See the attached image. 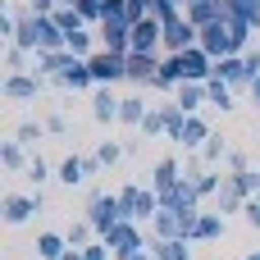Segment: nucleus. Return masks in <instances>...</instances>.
I'll use <instances>...</instances> for the list:
<instances>
[{"label":"nucleus","mask_w":260,"mask_h":260,"mask_svg":"<svg viewBox=\"0 0 260 260\" xmlns=\"http://www.w3.org/2000/svg\"><path fill=\"white\" fill-rule=\"evenodd\" d=\"M82 219L96 229V238H105L114 224H123V206H119V192H91L87 197V210H82Z\"/></svg>","instance_id":"1"},{"label":"nucleus","mask_w":260,"mask_h":260,"mask_svg":"<svg viewBox=\"0 0 260 260\" xmlns=\"http://www.w3.org/2000/svg\"><path fill=\"white\" fill-rule=\"evenodd\" d=\"M101 242L110 247V256H114V260H133L137 251H146V247H151V233H146L142 224H128V219H123V224H114Z\"/></svg>","instance_id":"2"},{"label":"nucleus","mask_w":260,"mask_h":260,"mask_svg":"<svg viewBox=\"0 0 260 260\" xmlns=\"http://www.w3.org/2000/svg\"><path fill=\"white\" fill-rule=\"evenodd\" d=\"M41 210H46V192H9V197L0 201L5 229H23V224H32V215H41Z\"/></svg>","instance_id":"3"},{"label":"nucleus","mask_w":260,"mask_h":260,"mask_svg":"<svg viewBox=\"0 0 260 260\" xmlns=\"http://www.w3.org/2000/svg\"><path fill=\"white\" fill-rule=\"evenodd\" d=\"M46 87H50V82L37 78V73H9V78L0 82V96H5L9 105H27V101H37Z\"/></svg>","instance_id":"4"},{"label":"nucleus","mask_w":260,"mask_h":260,"mask_svg":"<svg viewBox=\"0 0 260 260\" xmlns=\"http://www.w3.org/2000/svg\"><path fill=\"white\" fill-rule=\"evenodd\" d=\"M96 37H101V50H110V55H133V23L128 18H105L101 27H96Z\"/></svg>","instance_id":"5"},{"label":"nucleus","mask_w":260,"mask_h":260,"mask_svg":"<svg viewBox=\"0 0 260 260\" xmlns=\"http://www.w3.org/2000/svg\"><path fill=\"white\" fill-rule=\"evenodd\" d=\"M87 64H91V78H96V87H114V82H128V59H123V55L96 50Z\"/></svg>","instance_id":"6"},{"label":"nucleus","mask_w":260,"mask_h":260,"mask_svg":"<svg viewBox=\"0 0 260 260\" xmlns=\"http://www.w3.org/2000/svg\"><path fill=\"white\" fill-rule=\"evenodd\" d=\"M197 46H201V50H206L215 64H219L224 55H233V37H229V23H224V18L206 23V27H201V41H197Z\"/></svg>","instance_id":"7"},{"label":"nucleus","mask_w":260,"mask_h":260,"mask_svg":"<svg viewBox=\"0 0 260 260\" xmlns=\"http://www.w3.org/2000/svg\"><path fill=\"white\" fill-rule=\"evenodd\" d=\"M160 210H174V215H201V197H197V187L183 178L178 187L160 192Z\"/></svg>","instance_id":"8"},{"label":"nucleus","mask_w":260,"mask_h":260,"mask_svg":"<svg viewBox=\"0 0 260 260\" xmlns=\"http://www.w3.org/2000/svg\"><path fill=\"white\" fill-rule=\"evenodd\" d=\"M178 183H183V160H178V155H160V160L151 165V183H146V187L160 197V192H169V187H178Z\"/></svg>","instance_id":"9"},{"label":"nucleus","mask_w":260,"mask_h":260,"mask_svg":"<svg viewBox=\"0 0 260 260\" xmlns=\"http://www.w3.org/2000/svg\"><path fill=\"white\" fill-rule=\"evenodd\" d=\"M197 41H201V27L187 23V18H178V23L165 27V55H183V50H192Z\"/></svg>","instance_id":"10"},{"label":"nucleus","mask_w":260,"mask_h":260,"mask_svg":"<svg viewBox=\"0 0 260 260\" xmlns=\"http://www.w3.org/2000/svg\"><path fill=\"white\" fill-rule=\"evenodd\" d=\"M210 78H215V59H210L201 46L183 50V82H197V87H206Z\"/></svg>","instance_id":"11"},{"label":"nucleus","mask_w":260,"mask_h":260,"mask_svg":"<svg viewBox=\"0 0 260 260\" xmlns=\"http://www.w3.org/2000/svg\"><path fill=\"white\" fill-rule=\"evenodd\" d=\"M215 137V128L206 123V114H187V123H183V137H178V146H183V155H201V146Z\"/></svg>","instance_id":"12"},{"label":"nucleus","mask_w":260,"mask_h":260,"mask_svg":"<svg viewBox=\"0 0 260 260\" xmlns=\"http://www.w3.org/2000/svg\"><path fill=\"white\" fill-rule=\"evenodd\" d=\"M215 78L229 82L233 91H251V73H247V59H242V55H224V59L215 64Z\"/></svg>","instance_id":"13"},{"label":"nucleus","mask_w":260,"mask_h":260,"mask_svg":"<svg viewBox=\"0 0 260 260\" xmlns=\"http://www.w3.org/2000/svg\"><path fill=\"white\" fill-rule=\"evenodd\" d=\"M119 105H123V96H114V87L91 91V119L96 123H119Z\"/></svg>","instance_id":"14"},{"label":"nucleus","mask_w":260,"mask_h":260,"mask_svg":"<svg viewBox=\"0 0 260 260\" xmlns=\"http://www.w3.org/2000/svg\"><path fill=\"white\" fill-rule=\"evenodd\" d=\"M50 87H64V91H96L91 64H87V59H73V64L64 69V78H59V82H50Z\"/></svg>","instance_id":"15"},{"label":"nucleus","mask_w":260,"mask_h":260,"mask_svg":"<svg viewBox=\"0 0 260 260\" xmlns=\"http://www.w3.org/2000/svg\"><path fill=\"white\" fill-rule=\"evenodd\" d=\"M224 233H229V219H224L219 210H215V215L201 210V219H197V229H192V247H201V242H219Z\"/></svg>","instance_id":"16"},{"label":"nucleus","mask_w":260,"mask_h":260,"mask_svg":"<svg viewBox=\"0 0 260 260\" xmlns=\"http://www.w3.org/2000/svg\"><path fill=\"white\" fill-rule=\"evenodd\" d=\"M165 55H128V82L133 87H151V78L160 73Z\"/></svg>","instance_id":"17"},{"label":"nucleus","mask_w":260,"mask_h":260,"mask_svg":"<svg viewBox=\"0 0 260 260\" xmlns=\"http://www.w3.org/2000/svg\"><path fill=\"white\" fill-rule=\"evenodd\" d=\"M91 174H87V155H64L59 160V169H55V183H64V187H82Z\"/></svg>","instance_id":"18"},{"label":"nucleus","mask_w":260,"mask_h":260,"mask_svg":"<svg viewBox=\"0 0 260 260\" xmlns=\"http://www.w3.org/2000/svg\"><path fill=\"white\" fill-rule=\"evenodd\" d=\"M174 101H178V110H183V114H201V110L210 105L206 87H197V82H183V87L174 91Z\"/></svg>","instance_id":"19"},{"label":"nucleus","mask_w":260,"mask_h":260,"mask_svg":"<svg viewBox=\"0 0 260 260\" xmlns=\"http://www.w3.org/2000/svg\"><path fill=\"white\" fill-rule=\"evenodd\" d=\"M0 165L9 169V174H27V165H32V155H27V146L23 142H0Z\"/></svg>","instance_id":"20"},{"label":"nucleus","mask_w":260,"mask_h":260,"mask_svg":"<svg viewBox=\"0 0 260 260\" xmlns=\"http://www.w3.org/2000/svg\"><path fill=\"white\" fill-rule=\"evenodd\" d=\"M37 260H59L64 251H69V238L64 233H55V229H46V233H37Z\"/></svg>","instance_id":"21"},{"label":"nucleus","mask_w":260,"mask_h":260,"mask_svg":"<svg viewBox=\"0 0 260 260\" xmlns=\"http://www.w3.org/2000/svg\"><path fill=\"white\" fill-rule=\"evenodd\" d=\"M146 233H151V242H174V238H183V233H178V215H174V210H160V215L146 224Z\"/></svg>","instance_id":"22"},{"label":"nucleus","mask_w":260,"mask_h":260,"mask_svg":"<svg viewBox=\"0 0 260 260\" xmlns=\"http://www.w3.org/2000/svg\"><path fill=\"white\" fill-rule=\"evenodd\" d=\"M206 96H210V105H215L219 114L238 110V91H233L229 82H219V78H210V82H206Z\"/></svg>","instance_id":"23"},{"label":"nucleus","mask_w":260,"mask_h":260,"mask_svg":"<svg viewBox=\"0 0 260 260\" xmlns=\"http://www.w3.org/2000/svg\"><path fill=\"white\" fill-rule=\"evenodd\" d=\"M146 114H151V105H146L137 91H133V96H123V105H119V123H123V128H142V119H146Z\"/></svg>","instance_id":"24"},{"label":"nucleus","mask_w":260,"mask_h":260,"mask_svg":"<svg viewBox=\"0 0 260 260\" xmlns=\"http://www.w3.org/2000/svg\"><path fill=\"white\" fill-rule=\"evenodd\" d=\"M229 151H233V146H229V137H224V133H215V137L201 146V165H206V169H224Z\"/></svg>","instance_id":"25"},{"label":"nucleus","mask_w":260,"mask_h":260,"mask_svg":"<svg viewBox=\"0 0 260 260\" xmlns=\"http://www.w3.org/2000/svg\"><path fill=\"white\" fill-rule=\"evenodd\" d=\"M160 110H165V142H174V146H178V137H183V123H187V114L178 110V101H160Z\"/></svg>","instance_id":"26"},{"label":"nucleus","mask_w":260,"mask_h":260,"mask_svg":"<svg viewBox=\"0 0 260 260\" xmlns=\"http://www.w3.org/2000/svg\"><path fill=\"white\" fill-rule=\"evenodd\" d=\"M215 210H219L224 219H229V215H242V210H247V201L238 197V187L229 183V174H224V187H219V197H215Z\"/></svg>","instance_id":"27"},{"label":"nucleus","mask_w":260,"mask_h":260,"mask_svg":"<svg viewBox=\"0 0 260 260\" xmlns=\"http://www.w3.org/2000/svg\"><path fill=\"white\" fill-rule=\"evenodd\" d=\"M219 14H224V0H192V5H187V23H197V27L215 23Z\"/></svg>","instance_id":"28"},{"label":"nucleus","mask_w":260,"mask_h":260,"mask_svg":"<svg viewBox=\"0 0 260 260\" xmlns=\"http://www.w3.org/2000/svg\"><path fill=\"white\" fill-rule=\"evenodd\" d=\"M9 46H23L27 55H37V50H41V37H37V14H27V18H18V37H14Z\"/></svg>","instance_id":"29"},{"label":"nucleus","mask_w":260,"mask_h":260,"mask_svg":"<svg viewBox=\"0 0 260 260\" xmlns=\"http://www.w3.org/2000/svg\"><path fill=\"white\" fill-rule=\"evenodd\" d=\"M146 14H151L155 23H165V27H169V23H178V18H187L178 0H146Z\"/></svg>","instance_id":"30"},{"label":"nucleus","mask_w":260,"mask_h":260,"mask_svg":"<svg viewBox=\"0 0 260 260\" xmlns=\"http://www.w3.org/2000/svg\"><path fill=\"white\" fill-rule=\"evenodd\" d=\"M0 64H5V78H9V73H32V55H27L23 46H5Z\"/></svg>","instance_id":"31"},{"label":"nucleus","mask_w":260,"mask_h":260,"mask_svg":"<svg viewBox=\"0 0 260 260\" xmlns=\"http://www.w3.org/2000/svg\"><path fill=\"white\" fill-rule=\"evenodd\" d=\"M64 238H69V247H73V251H82V247H91V242H96V229H91L87 219H73V224L64 229Z\"/></svg>","instance_id":"32"},{"label":"nucleus","mask_w":260,"mask_h":260,"mask_svg":"<svg viewBox=\"0 0 260 260\" xmlns=\"http://www.w3.org/2000/svg\"><path fill=\"white\" fill-rule=\"evenodd\" d=\"M151 251L160 260H192V242H183V238H174V242H151Z\"/></svg>","instance_id":"33"},{"label":"nucleus","mask_w":260,"mask_h":260,"mask_svg":"<svg viewBox=\"0 0 260 260\" xmlns=\"http://www.w3.org/2000/svg\"><path fill=\"white\" fill-rule=\"evenodd\" d=\"M50 18H55V27H59L64 37H73V32H82V27H87V23H82V14H78V9H69V5H59Z\"/></svg>","instance_id":"34"},{"label":"nucleus","mask_w":260,"mask_h":260,"mask_svg":"<svg viewBox=\"0 0 260 260\" xmlns=\"http://www.w3.org/2000/svg\"><path fill=\"white\" fill-rule=\"evenodd\" d=\"M41 137H46V123H41V119H23V123L14 128V142H23L27 151H32V146H37Z\"/></svg>","instance_id":"35"},{"label":"nucleus","mask_w":260,"mask_h":260,"mask_svg":"<svg viewBox=\"0 0 260 260\" xmlns=\"http://www.w3.org/2000/svg\"><path fill=\"white\" fill-rule=\"evenodd\" d=\"M137 201H142V183L119 187V206H123V219H128V224H137Z\"/></svg>","instance_id":"36"},{"label":"nucleus","mask_w":260,"mask_h":260,"mask_svg":"<svg viewBox=\"0 0 260 260\" xmlns=\"http://www.w3.org/2000/svg\"><path fill=\"white\" fill-rule=\"evenodd\" d=\"M73 9L82 14V23H87V27H101V23H105V0H78Z\"/></svg>","instance_id":"37"},{"label":"nucleus","mask_w":260,"mask_h":260,"mask_svg":"<svg viewBox=\"0 0 260 260\" xmlns=\"http://www.w3.org/2000/svg\"><path fill=\"white\" fill-rule=\"evenodd\" d=\"M137 133H142L146 142H151V137H165V110H160V105H151V114L142 119V128H137Z\"/></svg>","instance_id":"38"},{"label":"nucleus","mask_w":260,"mask_h":260,"mask_svg":"<svg viewBox=\"0 0 260 260\" xmlns=\"http://www.w3.org/2000/svg\"><path fill=\"white\" fill-rule=\"evenodd\" d=\"M91 155L101 160V169H114V165L123 160V142H101V146H96Z\"/></svg>","instance_id":"39"},{"label":"nucleus","mask_w":260,"mask_h":260,"mask_svg":"<svg viewBox=\"0 0 260 260\" xmlns=\"http://www.w3.org/2000/svg\"><path fill=\"white\" fill-rule=\"evenodd\" d=\"M50 174H55V169H50L41 155H32V165H27V174H23V178L32 183V192H41V183H50Z\"/></svg>","instance_id":"40"},{"label":"nucleus","mask_w":260,"mask_h":260,"mask_svg":"<svg viewBox=\"0 0 260 260\" xmlns=\"http://www.w3.org/2000/svg\"><path fill=\"white\" fill-rule=\"evenodd\" d=\"M247 169H256V160H251L247 151H238V146H233V151H229V160H224V174H247Z\"/></svg>","instance_id":"41"},{"label":"nucleus","mask_w":260,"mask_h":260,"mask_svg":"<svg viewBox=\"0 0 260 260\" xmlns=\"http://www.w3.org/2000/svg\"><path fill=\"white\" fill-rule=\"evenodd\" d=\"M14 37H18V14H9V9H0V41L9 46Z\"/></svg>","instance_id":"42"},{"label":"nucleus","mask_w":260,"mask_h":260,"mask_svg":"<svg viewBox=\"0 0 260 260\" xmlns=\"http://www.w3.org/2000/svg\"><path fill=\"white\" fill-rule=\"evenodd\" d=\"M41 123H46V133H50V137H64V133H69V119H64V114H46Z\"/></svg>","instance_id":"43"},{"label":"nucleus","mask_w":260,"mask_h":260,"mask_svg":"<svg viewBox=\"0 0 260 260\" xmlns=\"http://www.w3.org/2000/svg\"><path fill=\"white\" fill-rule=\"evenodd\" d=\"M82 260H114V256H110V247H105V242L96 238L91 247H82Z\"/></svg>","instance_id":"44"},{"label":"nucleus","mask_w":260,"mask_h":260,"mask_svg":"<svg viewBox=\"0 0 260 260\" xmlns=\"http://www.w3.org/2000/svg\"><path fill=\"white\" fill-rule=\"evenodd\" d=\"M27 9H32L37 18H50V14L59 9V0H27Z\"/></svg>","instance_id":"45"},{"label":"nucleus","mask_w":260,"mask_h":260,"mask_svg":"<svg viewBox=\"0 0 260 260\" xmlns=\"http://www.w3.org/2000/svg\"><path fill=\"white\" fill-rule=\"evenodd\" d=\"M242 59H247V73H251V82H256V78H260V46H251Z\"/></svg>","instance_id":"46"},{"label":"nucleus","mask_w":260,"mask_h":260,"mask_svg":"<svg viewBox=\"0 0 260 260\" xmlns=\"http://www.w3.org/2000/svg\"><path fill=\"white\" fill-rule=\"evenodd\" d=\"M242 219H247L251 229H260V201H247V210H242Z\"/></svg>","instance_id":"47"},{"label":"nucleus","mask_w":260,"mask_h":260,"mask_svg":"<svg viewBox=\"0 0 260 260\" xmlns=\"http://www.w3.org/2000/svg\"><path fill=\"white\" fill-rule=\"evenodd\" d=\"M251 105H256V110H260V78H256V82H251Z\"/></svg>","instance_id":"48"},{"label":"nucleus","mask_w":260,"mask_h":260,"mask_svg":"<svg viewBox=\"0 0 260 260\" xmlns=\"http://www.w3.org/2000/svg\"><path fill=\"white\" fill-rule=\"evenodd\" d=\"M133 260H160V256H155V251L146 247V251H137V256H133Z\"/></svg>","instance_id":"49"},{"label":"nucleus","mask_w":260,"mask_h":260,"mask_svg":"<svg viewBox=\"0 0 260 260\" xmlns=\"http://www.w3.org/2000/svg\"><path fill=\"white\" fill-rule=\"evenodd\" d=\"M59 260H82V251H73V247H69V251H64Z\"/></svg>","instance_id":"50"},{"label":"nucleus","mask_w":260,"mask_h":260,"mask_svg":"<svg viewBox=\"0 0 260 260\" xmlns=\"http://www.w3.org/2000/svg\"><path fill=\"white\" fill-rule=\"evenodd\" d=\"M242 260H260V251H247V256H242Z\"/></svg>","instance_id":"51"},{"label":"nucleus","mask_w":260,"mask_h":260,"mask_svg":"<svg viewBox=\"0 0 260 260\" xmlns=\"http://www.w3.org/2000/svg\"><path fill=\"white\" fill-rule=\"evenodd\" d=\"M178 5H183V14H187V5H192V0H178Z\"/></svg>","instance_id":"52"},{"label":"nucleus","mask_w":260,"mask_h":260,"mask_svg":"<svg viewBox=\"0 0 260 260\" xmlns=\"http://www.w3.org/2000/svg\"><path fill=\"white\" fill-rule=\"evenodd\" d=\"M59 5H69V9H73V5H78V0H59Z\"/></svg>","instance_id":"53"},{"label":"nucleus","mask_w":260,"mask_h":260,"mask_svg":"<svg viewBox=\"0 0 260 260\" xmlns=\"http://www.w3.org/2000/svg\"><path fill=\"white\" fill-rule=\"evenodd\" d=\"M256 174H260V151H256Z\"/></svg>","instance_id":"54"},{"label":"nucleus","mask_w":260,"mask_h":260,"mask_svg":"<svg viewBox=\"0 0 260 260\" xmlns=\"http://www.w3.org/2000/svg\"><path fill=\"white\" fill-rule=\"evenodd\" d=\"M256 201H260V197H256Z\"/></svg>","instance_id":"55"},{"label":"nucleus","mask_w":260,"mask_h":260,"mask_svg":"<svg viewBox=\"0 0 260 260\" xmlns=\"http://www.w3.org/2000/svg\"><path fill=\"white\" fill-rule=\"evenodd\" d=\"M256 46H260V41H256Z\"/></svg>","instance_id":"56"}]
</instances>
